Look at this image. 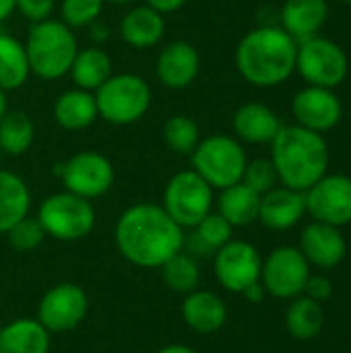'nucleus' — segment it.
<instances>
[{"instance_id": "nucleus-1", "label": "nucleus", "mask_w": 351, "mask_h": 353, "mask_svg": "<svg viewBox=\"0 0 351 353\" xmlns=\"http://www.w3.org/2000/svg\"><path fill=\"white\" fill-rule=\"evenodd\" d=\"M114 238L120 254L143 269H159L184 248V230L153 203L128 207L116 223Z\"/></svg>"}, {"instance_id": "nucleus-2", "label": "nucleus", "mask_w": 351, "mask_h": 353, "mask_svg": "<svg viewBox=\"0 0 351 353\" xmlns=\"http://www.w3.org/2000/svg\"><path fill=\"white\" fill-rule=\"evenodd\" d=\"M271 161L283 186L306 192L329 170V145L321 132L283 124L271 141Z\"/></svg>"}, {"instance_id": "nucleus-3", "label": "nucleus", "mask_w": 351, "mask_h": 353, "mask_svg": "<svg viewBox=\"0 0 351 353\" xmlns=\"http://www.w3.org/2000/svg\"><path fill=\"white\" fill-rule=\"evenodd\" d=\"M298 41L281 27L248 31L236 48V68L254 87H275L296 70Z\"/></svg>"}, {"instance_id": "nucleus-4", "label": "nucleus", "mask_w": 351, "mask_h": 353, "mask_svg": "<svg viewBox=\"0 0 351 353\" xmlns=\"http://www.w3.org/2000/svg\"><path fill=\"white\" fill-rule=\"evenodd\" d=\"M29 68L43 81H56L68 74L79 52L77 37L68 25L56 19L33 23L25 41Z\"/></svg>"}, {"instance_id": "nucleus-5", "label": "nucleus", "mask_w": 351, "mask_h": 353, "mask_svg": "<svg viewBox=\"0 0 351 353\" xmlns=\"http://www.w3.org/2000/svg\"><path fill=\"white\" fill-rule=\"evenodd\" d=\"M97 114L114 124L128 126L139 122L151 108V87L149 83L132 72L112 74L95 91Z\"/></svg>"}, {"instance_id": "nucleus-6", "label": "nucleus", "mask_w": 351, "mask_h": 353, "mask_svg": "<svg viewBox=\"0 0 351 353\" xmlns=\"http://www.w3.org/2000/svg\"><path fill=\"white\" fill-rule=\"evenodd\" d=\"M192 170L215 190H223L242 180L248 163L240 141L230 134H211L201 139L190 153Z\"/></svg>"}, {"instance_id": "nucleus-7", "label": "nucleus", "mask_w": 351, "mask_h": 353, "mask_svg": "<svg viewBox=\"0 0 351 353\" xmlns=\"http://www.w3.org/2000/svg\"><path fill=\"white\" fill-rule=\"evenodd\" d=\"M37 221L41 223L46 236L62 242H77L91 234L95 225V209L91 201L62 190L41 201Z\"/></svg>"}, {"instance_id": "nucleus-8", "label": "nucleus", "mask_w": 351, "mask_h": 353, "mask_svg": "<svg viewBox=\"0 0 351 353\" xmlns=\"http://www.w3.org/2000/svg\"><path fill=\"white\" fill-rule=\"evenodd\" d=\"M161 207L182 230H194L211 213L213 188L194 170H182L166 184Z\"/></svg>"}, {"instance_id": "nucleus-9", "label": "nucleus", "mask_w": 351, "mask_h": 353, "mask_svg": "<svg viewBox=\"0 0 351 353\" xmlns=\"http://www.w3.org/2000/svg\"><path fill=\"white\" fill-rule=\"evenodd\" d=\"M296 70L308 85L335 89L345 81L350 60L339 43L314 35L304 41H298Z\"/></svg>"}, {"instance_id": "nucleus-10", "label": "nucleus", "mask_w": 351, "mask_h": 353, "mask_svg": "<svg viewBox=\"0 0 351 353\" xmlns=\"http://www.w3.org/2000/svg\"><path fill=\"white\" fill-rule=\"evenodd\" d=\"M64 190L79 194L87 201L103 196L114 184L112 161L97 151H79L56 168Z\"/></svg>"}, {"instance_id": "nucleus-11", "label": "nucleus", "mask_w": 351, "mask_h": 353, "mask_svg": "<svg viewBox=\"0 0 351 353\" xmlns=\"http://www.w3.org/2000/svg\"><path fill=\"white\" fill-rule=\"evenodd\" d=\"M310 277V265L300 248L281 246L275 248L261 269V285L265 292L279 300H294L304 294V285Z\"/></svg>"}, {"instance_id": "nucleus-12", "label": "nucleus", "mask_w": 351, "mask_h": 353, "mask_svg": "<svg viewBox=\"0 0 351 353\" xmlns=\"http://www.w3.org/2000/svg\"><path fill=\"white\" fill-rule=\"evenodd\" d=\"M306 213L314 221L343 228L351 223V178L343 174H325L306 192Z\"/></svg>"}, {"instance_id": "nucleus-13", "label": "nucleus", "mask_w": 351, "mask_h": 353, "mask_svg": "<svg viewBox=\"0 0 351 353\" xmlns=\"http://www.w3.org/2000/svg\"><path fill=\"white\" fill-rule=\"evenodd\" d=\"M215 277L232 294H244L250 285L261 281L263 259L259 250L242 240H230L215 252Z\"/></svg>"}, {"instance_id": "nucleus-14", "label": "nucleus", "mask_w": 351, "mask_h": 353, "mask_svg": "<svg viewBox=\"0 0 351 353\" xmlns=\"http://www.w3.org/2000/svg\"><path fill=\"white\" fill-rule=\"evenodd\" d=\"M89 300L81 285L58 283L50 288L37 308V321L52 333H66L77 329L87 316Z\"/></svg>"}, {"instance_id": "nucleus-15", "label": "nucleus", "mask_w": 351, "mask_h": 353, "mask_svg": "<svg viewBox=\"0 0 351 353\" xmlns=\"http://www.w3.org/2000/svg\"><path fill=\"white\" fill-rule=\"evenodd\" d=\"M292 114L296 118V124L323 134L339 124L343 108L333 89L308 85L294 95Z\"/></svg>"}, {"instance_id": "nucleus-16", "label": "nucleus", "mask_w": 351, "mask_h": 353, "mask_svg": "<svg viewBox=\"0 0 351 353\" xmlns=\"http://www.w3.org/2000/svg\"><path fill=\"white\" fill-rule=\"evenodd\" d=\"M201 70V56L199 50L184 39L170 41L157 56L155 74L157 81L168 89H186L194 83Z\"/></svg>"}, {"instance_id": "nucleus-17", "label": "nucleus", "mask_w": 351, "mask_h": 353, "mask_svg": "<svg viewBox=\"0 0 351 353\" xmlns=\"http://www.w3.org/2000/svg\"><path fill=\"white\" fill-rule=\"evenodd\" d=\"M300 252L306 256L308 265H314L319 269H333L345 259L348 244L339 228L312 221L302 230Z\"/></svg>"}, {"instance_id": "nucleus-18", "label": "nucleus", "mask_w": 351, "mask_h": 353, "mask_svg": "<svg viewBox=\"0 0 351 353\" xmlns=\"http://www.w3.org/2000/svg\"><path fill=\"white\" fill-rule=\"evenodd\" d=\"M306 215L304 192L292 190L288 186H275L261 196L259 219L265 228L275 232H285L300 223Z\"/></svg>"}, {"instance_id": "nucleus-19", "label": "nucleus", "mask_w": 351, "mask_h": 353, "mask_svg": "<svg viewBox=\"0 0 351 353\" xmlns=\"http://www.w3.org/2000/svg\"><path fill=\"white\" fill-rule=\"evenodd\" d=\"M182 319L184 323L201 335H211L223 329L228 321V308L223 300L205 290H194L184 296L182 302Z\"/></svg>"}, {"instance_id": "nucleus-20", "label": "nucleus", "mask_w": 351, "mask_h": 353, "mask_svg": "<svg viewBox=\"0 0 351 353\" xmlns=\"http://www.w3.org/2000/svg\"><path fill=\"white\" fill-rule=\"evenodd\" d=\"M232 126L240 141L252 145H265L275 139V134L283 124L269 105L250 101L236 110Z\"/></svg>"}, {"instance_id": "nucleus-21", "label": "nucleus", "mask_w": 351, "mask_h": 353, "mask_svg": "<svg viewBox=\"0 0 351 353\" xmlns=\"http://www.w3.org/2000/svg\"><path fill=\"white\" fill-rule=\"evenodd\" d=\"M329 17L327 0H285L281 6V29L296 41L319 35Z\"/></svg>"}, {"instance_id": "nucleus-22", "label": "nucleus", "mask_w": 351, "mask_h": 353, "mask_svg": "<svg viewBox=\"0 0 351 353\" xmlns=\"http://www.w3.org/2000/svg\"><path fill=\"white\" fill-rule=\"evenodd\" d=\"M166 33V19L155 8L143 4L130 8L120 21L122 39L137 50H147L157 46Z\"/></svg>"}, {"instance_id": "nucleus-23", "label": "nucleus", "mask_w": 351, "mask_h": 353, "mask_svg": "<svg viewBox=\"0 0 351 353\" xmlns=\"http://www.w3.org/2000/svg\"><path fill=\"white\" fill-rule=\"evenodd\" d=\"M97 118H99L97 103L91 91L79 89V87L68 89L60 93L54 101V120L64 130H70V132L85 130Z\"/></svg>"}, {"instance_id": "nucleus-24", "label": "nucleus", "mask_w": 351, "mask_h": 353, "mask_svg": "<svg viewBox=\"0 0 351 353\" xmlns=\"http://www.w3.org/2000/svg\"><path fill=\"white\" fill-rule=\"evenodd\" d=\"M0 353H50V333L37 319H17L0 329Z\"/></svg>"}, {"instance_id": "nucleus-25", "label": "nucleus", "mask_w": 351, "mask_h": 353, "mask_svg": "<svg viewBox=\"0 0 351 353\" xmlns=\"http://www.w3.org/2000/svg\"><path fill=\"white\" fill-rule=\"evenodd\" d=\"M261 194H257L246 184L238 182L221 190L217 199V213L232 223V228H246L259 219Z\"/></svg>"}, {"instance_id": "nucleus-26", "label": "nucleus", "mask_w": 351, "mask_h": 353, "mask_svg": "<svg viewBox=\"0 0 351 353\" xmlns=\"http://www.w3.org/2000/svg\"><path fill=\"white\" fill-rule=\"evenodd\" d=\"M31 194L21 176L0 170V234H6L17 221L29 215Z\"/></svg>"}, {"instance_id": "nucleus-27", "label": "nucleus", "mask_w": 351, "mask_h": 353, "mask_svg": "<svg viewBox=\"0 0 351 353\" xmlns=\"http://www.w3.org/2000/svg\"><path fill=\"white\" fill-rule=\"evenodd\" d=\"M68 74L79 89L97 91L112 77V60L103 50L91 46L77 52Z\"/></svg>"}, {"instance_id": "nucleus-28", "label": "nucleus", "mask_w": 351, "mask_h": 353, "mask_svg": "<svg viewBox=\"0 0 351 353\" xmlns=\"http://www.w3.org/2000/svg\"><path fill=\"white\" fill-rule=\"evenodd\" d=\"M325 327V310L321 302L298 296L285 312V329L298 341H310L321 335Z\"/></svg>"}, {"instance_id": "nucleus-29", "label": "nucleus", "mask_w": 351, "mask_h": 353, "mask_svg": "<svg viewBox=\"0 0 351 353\" xmlns=\"http://www.w3.org/2000/svg\"><path fill=\"white\" fill-rule=\"evenodd\" d=\"M29 74L25 43L8 33H0V89L14 91L27 83Z\"/></svg>"}, {"instance_id": "nucleus-30", "label": "nucleus", "mask_w": 351, "mask_h": 353, "mask_svg": "<svg viewBox=\"0 0 351 353\" xmlns=\"http://www.w3.org/2000/svg\"><path fill=\"white\" fill-rule=\"evenodd\" d=\"M35 141V124L23 110H8L0 120V151L2 155H23Z\"/></svg>"}, {"instance_id": "nucleus-31", "label": "nucleus", "mask_w": 351, "mask_h": 353, "mask_svg": "<svg viewBox=\"0 0 351 353\" xmlns=\"http://www.w3.org/2000/svg\"><path fill=\"white\" fill-rule=\"evenodd\" d=\"M159 269H161V279H163V283H166L172 292L186 296V294L199 290V283H201V269H199V263H197L190 254L178 252V254H174L166 265H161Z\"/></svg>"}, {"instance_id": "nucleus-32", "label": "nucleus", "mask_w": 351, "mask_h": 353, "mask_svg": "<svg viewBox=\"0 0 351 353\" xmlns=\"http://www.w3.org/2000/svg\"><path fill=\"white\" fill-rule=\"evenodd\" d=\"M161 137H163V143L174 153L190 155L197 149L199 141H201V130H199V124L192 118L176 114V116H172V118H168L163 122Z\"/></svg>"}, {"instance_id": "nucleus-33", "label": "nucleus", "mask_w": 351, "mask_h": 353, "mask_svg": "<svg viewBox=\"0 0 351 353\" xmlns=\"http://www.w3.org/2000/svg\"><path fill=\"white\" fill-rule=\"evenodd\" d=\"M232 234H234L232 223H228L219 213H209L194 228V238L207 252H217L221 246H225L232 240Z\"/></svg>"}, {"instance_id": "nucleus-34", "label": "nucleus", "mask_w": 351, "mask_h": 353, "mask_svg": "<svg viewBox=\"0 0 351 353\" xmlns=\"http://www.w3.org/2000/svg\"><path fill=\"white\" fill-rule=\"evenodd\" d=\"M6 236H8V244L19 252L35 250L46 240V232H43L41 223L37 221V217H29V215L23 217L21 221H17L6 232Z\"/></svg>"}, {"instance_id": "nucleus-35", "label": "nucleus", "mask_w": 351, "mask_h": 353, "mask_svg": "<svg viewBox=\"0 0 351 353\" xmlns=\"http://www.w3.org/2000/svg\"><path fill=\"white\" fill-rule=\"evenodd\" d=\"M106 0H62L60 4V14L62 23L68 25L70 29L91 25L103 8Z\"/></svg>"}, {"instance_id": "nucleus-36", "label": "nucleus", "mask_w": 351, "mask_h": 353, "mask_svg": "<svg viewBox=\"0 0 351 353\" xmlns=\"http://www.w3.org/2000/svg\"><path fill=\"white\" fill-rule=\"evenodd\" d=\"M240 182L263 196L265 192L275 188L279 178H277V172H275V165H273L271 159H252V161L246 163Z\"/></svg>"}, {"instance_id": "nucleus-37", "label": "nucleus", "mask_w": 351, "mask_h": 353, "mask_svg": "<svg viewBox=\"0 0 351 353\" xmlns=\"http://www.w3.org/2000/svg\"><path fill=\"white\" fill-rule=\"evenodd\" d=\"M56 0H14V8L31 23H41L52 17Z\"/></svg>"}, {"instance_id": "nucleus-38", "label": "nucleus", "mask_w": 351, "mask_h": 353, "mask_svg": "<svg viewBox=\"0 0 351 353\" xmlns=\"http://www.w3.org/2000/svg\"><path fill=\"white\" fill-rule=\"evenodd\" d=\"M304 294L317 302H325L333 294V283L325 275H310L304 285Z\"/></svg>"}, {"instance_id": "nucleus-39", "label": "nucleus", "mask_w": 351, "mask_h": 353, "mask_svg": "<svg viewBox=\"0 0 351 353\" xmlns=\"http://www.w3.org/2000/svg\"><path fill=\"white\" fill-rule=\"evenodd\" d=\"M186 4V0H147V6L155 8L161 14H170L176 12L178 8H182Z\"/></svg>"}, {"instance_id": "nucleus-40", "label": "nucleus", "mask_w": 351, "mask_h": 353, "mask_svg": "<svg viewBox=\"0 0 351 353\" xmlns=\"http://www.w3.org/2000/svg\"><path fill=\"white\" fill-rule=\"evenodd\" d=\"M265 294H267V292H265V288H263V285H261V281H259V283L250 285V288H248V290H246L242 296H244L248 302H254V304H259V302H263Z\"/></svg>"}, {"instance_id": "nucleus-41", "label": "nucleus", "mask_w": 351, "mask_h": 353, "mask_svg": "<svg viewBox=\"0 0 351 353\" xmlns=\"http://www.w3.org/2000/svg\"><path fill=\"white\" fill-rule=\"evenodd\" d=\"M12 10H17L14 8V0H0V23L4 19H8L12 14Z\"/></svg>"}, {"instance_id": "nucleus-42", "label": "nucleus", "mask_w": 351, "mask_h": 353, "mask_svg": "<svg viewBox=\"0 0 351 353\" xmlns=\"http://www.w3.org/2000/svg\"><path fill=\"white\" fill-rule=\"evenodd\" d=\"M157 353H197L192 347H188V345H180V343H174V345H166V347H161Z\"/></svg>"}, {"instance_id": "nucleus-43", "label": "nucleus", "mask_w": 351, "mask_h": 353, "mask_svg": "<svg viewBox=\"0 0 351 353\" xmlns=\"http://www.w3.org/2000/svg\"><path fill=\"white\" fill-rule=\"evenodd\" d=\"M8 112V101H6V91H2L0 89V120H2V116Z\"/></svg>"}, {"instance_id": "nucleus-44", "label": "nucleus", "mask_w": 351, "mask_h": 353, "mask_svg": "<svg viewBox=\"0 0 351 353\" xmlns=\"http://www.w3.org/2000/svg\"><path fill=\"white\" fill-rule=\"evenodd\" d=\"M108 2H112V4H128L132 0H108Z\"/></svg>"}, {"instance_id": "nucleus-45", "label": "nucleus", "mask_w": 351, "mask_h": 353, "mask_svg": "<svg viewBox=\"0 0 351 353\" xmlns=\"http://www.w3.org/2000/svg\"><path fill=\"white\" fill-rule=\"evenodd\" d=\"M341 2H345V4H350L351 6V0H341Z\"/></svg>"}, {"instance_id": "nucleus-46", "label": "nucleus", "mask_w": 351, "mask_h": 353, "mask_svg": "<svg viewBox=\"0 0 351 353\" xmlns=\"http://www.w3.org/2000/svg\"><path fill=\"white\" fill-rule=\"evenodd\" d=\"M0 161H2V151H0Z\"/></svg>"}, {"instance_id": "nucleus-47", "label": "nucleus", "mask_w": 351, "mask_h": 353, "mask_svg": "<svg viewBox=\"0 0 351 353\" xmlns=\"http://www.w3.org/2000/svg\"><path fill=\"white\" fill-rule=\"evenodd\" d=\"M0 329H2V325H0Z\"/></svg>"}]
</instances>
